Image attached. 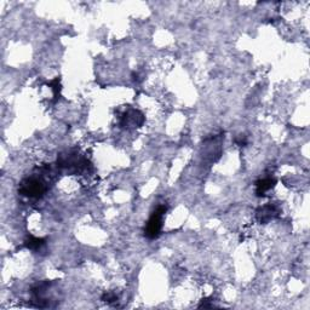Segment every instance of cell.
<instances>
[{
    "label": "cell",
    "instance_id": "6da1fadb",
    "mask_svg": "<svg viewBox=\"0 0 310 310\" xmlns=\"http://www.w3.org/2000/svg\"><path fill=\"white\" fill-rule=\"evenodd\" d=\"M48 190L46 183L41 178L36 177H29V178L23 179L19 184L18 193L26 198L39 199L44 195Z\"/></svg>",
    "mask_w": 310,
    "mask_h": 310
},
{
    "label": "cell",
    "instance_id": "52a82bcc",
    "mask_svg": "<svg viewBox=\"0 0 310 310\" xmlns=\"http://www.w3.org/2000/svg\"><path fill=\"white\" fill-rule=\"evenodd\" d=\"M102 301L105 302V303H114V302L118 301V296L114 293V292H105L102 296Z\"/></svg>",
    "mask_w": 310,
    "mask_h": 310
},
{
    "label": "cell",
    "instance_id": "ba28073f",
    "mask_svg": "<svg viewBox=\"0 0 310 310\" xmlns=\"http://www.w3.org/2000/svg\"><path fill=\"white\" fill-rule=\"evenodd\" d=\"M236 143H238L239 146L242 147V144H246V138L245 137H240L239 139H236Z\"/></svg>",
    "mask_w": 310,
    "mask_h": 310
},
{
    "label": "cell",
    "instance_id": "5b68a950",
    "mask_svg": "<svg viewBox=\"0 0 310 310\" xmlns=\"http://www.w3.org/2000/svg\"><path fill=\"white\" fill-rule=\"evenodd\" d=\"M276 184V179L275 178H263L256 182V195L257 196H264L267 191L273 189Z\"/></svg>",
    "mask_w": 310,
    "mask_h": 310
},
{
    "label": "cell",
    "instance_id": "277c9868",
    "mask_svg": "<svg viewBox=\"0 0 310 310\" xmlns=\"http://www.w3.org/2000/svg\"><path fill=\"white\" fill-rule=\"evenodd\" d=\"M277 213H279V210L276 208V206L265 205L263 207L258 208L257 212H256V218H257V221L259 223L265 224V223L270 222L273 218L276 217Z\"/></svg>",
    "mask_w": 310,
    "mask_h": 310
},
{
    "label": "cell",
    "instance_id": "7a4b0ae2",
    "mask_svg": "<svg viewBox=\"0 0 310 310\" xmlns=\"http://www.w3.org/2000/svg\"><path fill=\"white\" fill-rule=\"evenodd\" d=\"M166 206L161 205L152 213V216L149 217L148 222H147L146 227H144L143 229L144 236H146V238L151 239V240L159 238L162 229V220H164V216L165 213H166Z\"/></svg>",
    "mask_w": 310,
    "mask_h": 310
},
{
    "label": "cell",
    "instance_id": "8992f818",
    "mask_svg": "<svg viewBox=\"0 0 310 310\" xmlns=\"http://www.w3.org/2000/svg\"><path fill=\"white\" fill-rule=\"evenodd\" d=\"M45 239L41 238H35V236H29L24 240V246H26L28 250L34 251V252H38L41 248L45 246Z\"/></svg>",
    "mask_w": 310,
    "mask_h": 310
},
{
    "label": "cell",
    "instance_id": "3957f363",
    "mask_svg": "<svg viewBox=\"0 0 310 310\" xmlns=\"http://www.w3.org/2000/svg\"><path fill=\"white\" fill-rule=\"evenodd\" d=\"M144 122V117L141 112L136 109H127L120 117V126L122 129H131V127H141Z\"/></svg>",
    "mask_w": 310,
    "mask_h": 310
}]
</instances>
